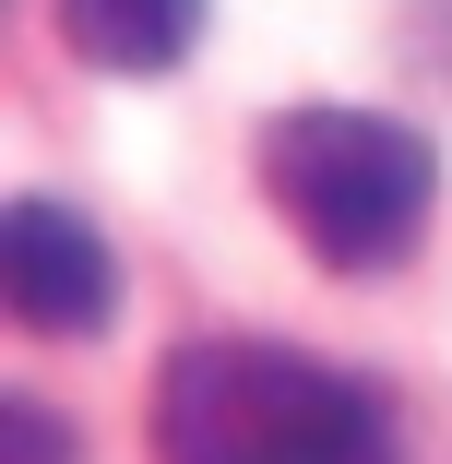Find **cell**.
I'll list each match as a JSON object with an SVG mask.
<instances>
[{"label":"cell","instance_id":"1","mask_svg":"<svg viewBox=\"0 0 452 464\" xmlns=\"http://www.w3.org/2000/svg\"><path fill=\"white\" fill-rule=\"evenodd\" d=\"M381 405L298 345L203 334L155 369V464H370Z\"/></svg>","mask_w":452,"mask_h":464},{"label":"cell","instance_id":"2","mask_svg":"<svg viewBox=\"0 0 452 464\" xmlns=\"http://www.w3.org/2000/svg\"><path fill=\"white\" fill-rule=\"evenodd\" d=\"M262 191L322 274H393L440 215V143L381 108H286L262 120Z\"/></svg>","mask_w":452,"mask_h":464},{"label":"cell","instance_id":"3","mask_svg":"<svg viewBox=\"0 0 452 464\" xmlns=\"http://www.w3.org/2000/svg\"><path fill=\"white\" fill-rule=\"evenodd\" d=\"M0 298L24 334H108L120 322V250L83 227L72 203H13L0 215Z\"/></svg>","mask_w":452,"mask_h":464},{"label":"cell","instance_id":"4","mask_svg":"<svg viewBox=\"0 0 452 464\" xmlns=\"http://www.w3.org/2000/svg\"><path fill=\"white\" fill-rule=\"evenodd\" d=\"M203 13L215 0H60V36L96 72H178L203 48Z\"/></svg>","mask_w":452,"mask_h":464},{"label":"cell","instance_id":"5","mask_svg":"<svg viewBox=\"0 0 452 464\" xmlns=\"http://www.w3.org/2000/svg\"><path fill=\"white\" fill-rule=\"evenodd\" d=\"M0 464H72V440L36 393H0Z\"/></svg>","mask_w":452,"mask_h":464},{"label":"cell","instance_id":"6","mask_svg":"<svg viewBox=\"0 0 452 464\" xmlns=\"http://www.w3.org/2000/svg\"><path fill=\"white\" fill-rule=\"evenodd\" d=\"M405 60L428 83H452V0H405Z\"/></svg>","mask_w":452,"mask_h":464}]
</instances>
